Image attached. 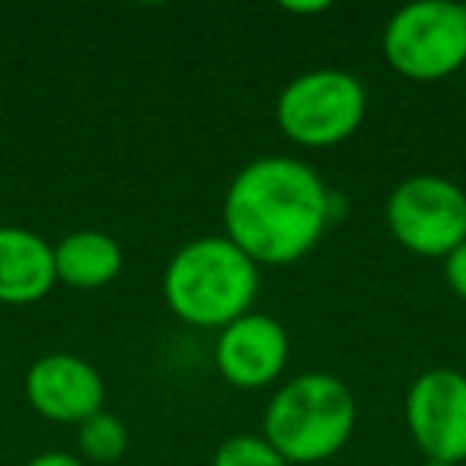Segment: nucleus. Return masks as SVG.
<instances>
[{
  "label": "nucleus",
  "mask_w": 466,
  "mask_h": 466,
  "mask_svg": "<svg viewBox=\"0 0 466 466\" xmlns=\"http://www.w3.org/2000/svg\"><path fill=\"white\" fill-rule=\"evenodd\" d=\"M332 220L319 173L294 157H259L233 176L224 195V237L256 266L300 262Z\"/></svg>",
  "instance_id": "f257e3e1"
},
{
  "label": "nucleus",
  "mask_w": 466,
  "mask_h": 466,
  "mask_svg": "<svg viewBox=\"0 0 466 466\" xmlns=\"http://www.w3.org/2000/svg\"><path fill=\"white\" fill-rule=\"evenodd\" d=\"M259 291V266L227 237H198L173 253L163 272V298L179 319L224 329L249 313Z\"/></svg>",
  "instance_id": "f03ea898"
},
{
  "label": "nucleus",
  "mask_w": 466,
  "mask_h": 466,
  "mask_svg": "<svg viewBox=\"0 0 466 466\" xmlns=\"http://www.w3.org/2000/svg\"><path fill=\"white\" fill-rule=\"evenodd\" d=\"M355 396L336 374L313 370L288 380L272 396L262 434L285 463H323L349 444L355 431Z\"/></svg>",
  "instance_id": "7ed1b4c3"
},
{
  "label": "nucleus",
  "mask_w": 466,
  "mask_h": 466,
  "mask_svg": "<svg viewBox=\"0 0 466 466\" xmlns=\"http://www.w3.org/2000/svg\"><path fill=\"white\" fill-rule=\"evenodd\" d=\"M383 58L409 80H444L466 65V4L419 0L390 16Z\"/></svg>",
  "instance_id": "20e7f679"
},
{
  "label": "nucleus",
  "mask_w": 466,
  "mask_h": 466,
  "mask_svg": "<svg viewBox=\"0 0 466 466\" xmlns=\"http://www.w3.org/2000/svg\"><path fill=\"white\" fill-rule=\"evenodd\" d=\"M368 93L361 80L339 67L298 74L275 103L281 135L300 147H332L351 137L364 122Z\"/></svg>",
  "instance_id": "39448f33"
},
{
  "label": "nucleus",
  "mask_w": 466,
  "mask_h": 466,
  "mask_svg": "<svg viewBox=\"0 0 466 466\" xmlns=\"http://www.w3.org/2000/svg\"><path fill=\"white\" fill-rule=\"evenodd\" d=\"M387 227L409 253L447 259L466 240V192L438 173L409 176L390 192Z\"/></svg>",
  "instance_id": "423d86ee"
},
{
  "label": "nucleus",
  "mask_w": 466,
  "mask_h": 466,
  "mask_svg": "<svg viewBox=\"0 0 466 466\" xmlns=\"http://www.w3.org/2000/svg\"><path fill=\"white\" fill-rule=\"evenodd\" d=\"M406 425L428 460H466V374L431 368L412 380L406 393Z\"/></svg>",
  "instance_id": "0eeeda50"
},
{
  "label": "nucleus",
  "mask_w": 466,
  "mask_h": 466,
  "mask_svg": "<svg viewBox=\"0 0 466 466\" xmlns=\"http://www.w3.org/2000/svg\"><path fill=\"white\" fill-rule=\"evenodd\" d=\"M29 406L48 421L84 425L106 406V380L86 358L52 351L26 374Z\"/></svg>",
  "instance_id": "6e6552de"
},
{
  "label": "nucleus",
  "mask_w": 466,
  "mask_h": 466,
  "mask_svg": "<svg viewBox=\"0 0 466 466\" xmlns=\"http://www.w3.org/2000/svg\"><path fill=\"white\" fill-rule=\"evenodd\" d=\"M288 351H291V342H288L285 326L275 317L249 310L220 329L214 361L230 387L259 390L281 377Z\"/></svg>",
  "instance_id": "1a4fd4ad"
},
{
  "label": "nucleus",
  "mask_w": 466,
  "mask_h": 466,
  "mask_svg": "<svg viewBox=\"0 0 466 466\" xmlns=\"http://www.w3.org/2000/svg\"><path fill=\"white\" fill-rule=\"evenodd\" d=\"M55 281V247L26 227H0V304H35Z\"/></svg>",
  "instance_id": "9d476101"
},
{
  "label": "nucleus",
  "mask_w": 466,
  "mask_h": 466,
  "mask_svg": "<svg viewBox=\"0 0 466 466\" xmlns=\"http://www.w3.org/2000/svg\"><path fill=\"white\" fill-rule=\"evenodd\" d=\"M125 253L109 233L74 230L55 247V275L61 285L77 291H96L118 279Z\"/></svg>",
  "instance_id": "9b49d317"
},
{
  "label": "nucleus",
  "mask_w": 466,
  "mask_h": 466,
  "mask_svg": "<svg viewBox=\"0 0 466 466\" xmlns=\"http://www.w3.org/2000/svg\"><path fill=\"white\" fill-rule=\"evenodd\" d=\"M77 447L80 457L90 463H118L128 451V428L122 425V419L103 409L84 425H77Z\"/></svg>",
  "instance_id": "f8f14e48"
},
{
  "label": "nucleus",
  "mask_w": 466,
  "mask_h": 466,
  "mask_svg": "<svg viewBox=\"0 0 466 466\" xmlns=\"http://www.w3.org/2000/svg\"><path fill=\"white\" fill-rule=\"evenodd\" d=\"M214 466H288L266 434H233L214 451Z\"/></svg>",
  "instance_id": "ddd939ff"
},
{
  "label": "nucleus",
  "mask_w": 466,
  "mask_h": 466,
  "mask_svg": "<svg viewBox=\"0 0 466 466\" xmlns=\"http://www.w3.org/2000/svg\"><path fill=\"white\" fill-rule=\"evenodd\" d=\"M444 279L460 300H466V240L444 259Z\"/></svg>",
  "instance_id": "4468645a"
},
{
  "label": "nucleus",
  "mask_w": 466,
  "mask_h": 466,
  "mask_svg": "<svg viewBox=\"0 0 466 466\" xmlns=\"http://www.w3.org/2000/svg\"><path fill=\"white\" fill-rule=\"evenodd\" d=\"M26 466H84V460L65 451H48V453H39L35 460H29Z\"/></svg>",
  "instance_id": "2eb2a0df"
},
{
  "label": "nucleus",
  "mask_w": 466,
  "mask_h": 466,
  "mask_svg": "<svg viewBox=\"0 0 466 466\" xmlns=\"http://www.w3.org/2000/svg\"><path fill=\"white\" fill-rule=\"evenodd\" d=\"M281 10L288 14H319V10H329L326 0H317V4H281Z\"/></svg>",
  "instance_id": "dca6fc26"
},
{
  "label": "nucleus",
  "mask_w": 466,
  "mask_h": 466,
  "mask_svg": "<svg viewBox=\"0 0 466 466\" xmlns=\"http://www.w3.org/2000/svg\"><path fill=\"white\" fill-rule=\"evenodd\" d=\"M425 466H451V463H441V460H425Z\"/></svg>",
  "instance_id": "f3484780"
}]
</instances>
